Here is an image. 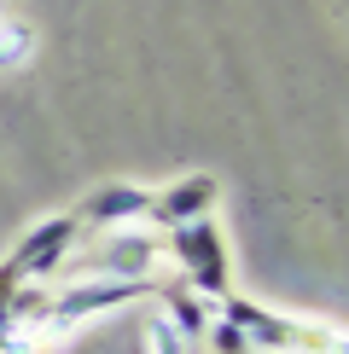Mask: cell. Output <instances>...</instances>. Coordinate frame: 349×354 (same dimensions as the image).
Here are the masks:
<instances>
[{"mask_svg": "<svg viewBox=\"0 0 349 354\" xmlns=\"http://www.w3.org/2000/svg\"><path fill=\"white\" fill-rule=\"evenodd\" d=\"M215 314L233 319V326L244 331V343H251V348H274V354H343L332 331H320V326H297V319L274 314V308H262V302H251V297H239V290L215 297Z\"/></svg>", "mask_w": 349, "mask_h": 354, "instance_id": "6da1fadb", "label": "cell"}, {"mask_svg": "<svg viewBox=\"0 0 349 354\" xmlns=\"http://www.w3.org/2000/svg\"><path fill=\"white\" fill-rule=\"evenodd\" d=\"M163 250H169L174 261H181L186 285H193L204 302H215V297H227V290H233V273H227V244H222V227H215L210 215L169 227Z\"/></svg>", "mask_w": 349, "mask_h": 354, "instance_id": "7a4b0ae2", "label": "cell"}, {"mask_svg": "<svg viewBox=\"0 0 349 354\" xmlns=\"http://www.w3.org/2000/svg\"><path fill=\"white\" fill-rule=\"evenodd\" d=\"M145 290V279H70L64 290L47 297V319H41V337L47 331H64V326H82V319L105 314V308H123Z\"/></svg>", "mask_w": 349, "mask_h": 354, "instance_id": "3957f363", "label": "cell"}, {"mask_svg": "<svg viewBox=\"0 0 349 354\" xmlns=\"http://www.w3.org/2000/svg\"><path fill=\"white\" fill-rule=\"evenodd\" d=\"M157 256H163V239H152V232H116V239L99 244V256H76L70 250L58 268H70L76 279H145L157 268Z\"/></svg>", "mask_w": 349, "mask_h": 354, "instance_id": "277c9868", "label": "cell"}, {"mask_svg": "<svg viewBox=\"0 0 349 354\" xmlns=\"http://www.w3.org/2000/svg\"><path fill=\"white\" fill-rule=\"evenodd\" d=\"M76 239H82V221L70 215V209L64 215H47V221H35V227L12 244L6 261H12V273H18V279H53L58 261L76 250Z\"/></svg>", "mask_w": 349, "mask_h": 354, "instance_id": "5b68a950", "label": "cell"}, {"mask_svg": "<svg viewBox=\"0 0 349 354\" xmlns=\"http://www.w3.org/2000/svg\"><path fill=\"white\" fill-rule=\"evenodd\" d=\"M70 215L82 227H140L152 215V192L134 186V180H111V186H93Z\"/></svg>", "mask_w": 349, "mask_h": 354, "instance_id": "8992f818", "label": "cell"}, {"mask_svg": "<svg viewBox=\"0 0 349 354\" xmlns=\"http://www.w3.org/2000/svg\"><path fill=\"white\" fill-rule=\"evenodd\" d=\"M215 198H222V180H215V174H181V180H169L163 192H152V215L145 221H157V227L169 232V227H181V221L210 215Z\"/></svg>", "mask_w": 349, "mask_h": 354, "instance_id": "52a82bcc", "label": "cell"}, {"mask_svg": "<svg viewBox=\"0 0 349 354\" xmlns=\"http://www.w3.org/2000/svg\"><path fill=\"white\" fill-rule=\"evenodd\" d=\"M163 319L186 337V343H198L204 326H210V302H204L186 279H181V285H163Z\"/></svg>", "mask_w": 349, "mask_h": 354, "instance_id": "ba28073f", "label": "cell"}, {"mask_svg": "<svg viewBox=\"0 0 349 354\" xmlns=\"http://www.w3.org/2000/svg\"><path fill=\"white\" fill-rule=\"evenodd\" d=\"M35 53V29L18 18H0V64H24Z\"/></svg>", "mask_w": 349, "mask_h": 354, "instance_id": "9c48e42d", "label": "cell"}, {"mask_svg": "<svg viewBox=\"0 0 349 354\" xmlns=\"http://www.w3.org/2000/svg\"><path fill=\"white\" fill-rule=\"evenodd\" d=\"M204 337H210V348H215V354H251V343H244V331L233 326V319H222V314H210V326H204Z\"/></svg>", "mask_w": 349, "mask_h": 354, "instance_id": "30bf717a", "label": "cell"}, {"mask_svg": "<svg viewBox=\"0 0 349 354\" xmlns=\"http://www.w3.org/2000/svg\"><path fill=\"white\" fill-rule=\"evenodd\" d=\"M29 343H35V337H29V331H18V319H12L6 308H0V354H24Z\"/></svg>", "mask_w": 349, "mask_h": 354, "instance_id": "8fae6325", "label": "cell"}, {"mask_svg": "<svg viewBox=\"0 0 349 354\" xmlns=\"http://www.w3.org/2000/svg\"><path fill=\"white\" fill-rule=\"evenodd\" d=\"M18 285H24V279H18V273H12V261H0V308H6V302H12V290H18Z\"/></svg>", "mask_w": 349, "mask_h": 354, "instance_id": "7c38bea8", "label": "cell"}, {"mask_svg": "<svg viewBox=\"0 0 349 354\" xmlns=\"http://www.w3.org/2000/svg\"><path fill=\"white\" fill-rule=\"evenodd\" d=\"M0 18H6V12H0Z\"/></svg>", "mask_w": 349, "mask_h": 354, "instance_id": "4fadbf2b", "label": "cell"}]
</instances>
